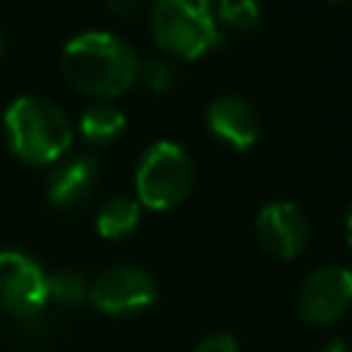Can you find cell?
Instances as JSON below:
<instances>
[{
	"mask_svg": "<svg viewBox=\"0 0 352 352\" xmlns=\"http://www.w3.org/2000/svg\"><path fill=\"white\" fill-rule=\"evenodd\" d=\"M60 69L74 91L96 99H113L132 88L140 60L121 36L110 30H82L66 41Z\"/></svg>",
	"mask_w": 352,
	"mask_h": 352,
	"instance_id": "6da1fadb",
	"label": "cell"
},
{
	"mask_svg": "<svg viewBox=\"0 0 352 352\" xmlns=\"http://www.w3.org/2000/svg\"><path fill=\"white\" fill-rule=\"evenodd\" d=\"M3 132L8 148L30 165L58 162L72 148L74 140L72 121L66 118L60 104L38 94L16 96L6 107Z\"/></svg>",
	"mask_w": 352,
	"mask_h": 352,
	"instance_id": "7a4b0ae2",
	"label": "cell"
},
{
	"mask_svg": "<svg viewBox=\"0 0 352 352\" xmlns=\"http://www.w3.org/2000/svg\"><path fill=\"white\" fill-rule=\"evenodd\" d=\"M151 36L173 58L192 60L214 50L223 36L209 3L198 0H157L148 11Z\"/></svg>",
	"mask_w": 352,
	"mask_h": 352,
	"instance_id": "3957f363",
	"label": "cell"
},
{
	"mask_svg": "<svg viewBox=\"0 0 352 352\" xmlns=\"http://www.w3.org/2000/svg\"><path fill=\"white\" fill-rule=\"evenodd\" d=\"M192 182H195L192 160L173 140L151 143L135 165L138 204L154 212H165L182 204L190 195Z\"/></svg>",
	"mask_w": 352,
	"mask_h": 352,
	"instance_id": "277c9868",
	"label": "cell"
},
{
	"mask_svg": "<svg viewBox=\"0 0 352 352\" xmlns=\"http://www.w3.org/2000/svg\"><path fill=\"white\" fill-rule=\"evenodd\" d=\"M88 300L107 316H132L157 300V280L138 264H113L91 283Z\"/></svg>",
	"mask_w": 352,
	"mask_h": 352,
	"instance_id": "5b68a950",
	"label": "cell"
},
{
	"mask_svg": "<svg viewBox=\"0 0 352 352\" xmlns=\"http://www.w3.org/2000/svg\"><path fill=\"white\" fill-rule=\"evenodd\" d=\"M47 270L25 250H0V305L19 316L33 319L47 305Z\"/></svg>",
	"mask_w": 352,
	"mask_h": 352,
	"instance_id": "8992f818",
	"label": "cell"
},
{
	"mask_svg": "<svg viewBox=\"0 0 352 352\" xmlns=\"http://www.w3.org/2000/svg\"><path fill=\"white\" fill-rule=\"evenodd\" d=\"M352 305V270L341 264H319L314 267L300 292H297V314L308 324H336Z\"/></svg>",
	"mask_w": 352,
	"mask_h": 352,
	"instance_id": "52a82bcc",
	"label": "cell"
},
{
	"mask_svg": "<svg viewBox=\"0 0 352 352\" xmlns=\"http://www.w3.org/2000/svg\"><path fill=\"white\" fill-rule=\"evenodd\" d=\"M256 236L272 258H297L308 245V220L292 201H270L256 214Z\"/></svg>",
	"mask_w": 352,
	"mask_h": 352,
	"instance_id": "ba28073f",
	"label": "cell"
},
{
	"mask_svg": "<svg viewBox=\"0 0 352 352\" xmlns=\"http://www.w3.org/2000/svg\"><path fill=\"white\" fill-rule=\"evenodd\" d=\"M204 121H206V129L220 143H226L228 148H236V151L256 146V140L261 135L258 110L253 107V102H248L245 96H236V94L214 96L206 104Z\"/></svg>",
	"mask_w": 352,
	"mask_h": 352,
	"instance_id": "9c48e42d",
	"label": "cell"
},
{
	"mask_svg": "<svg viewBox=\"0 0 352 352\" xmlns=\"http://www.w3.org/2000/svg\"><path fill=\"white\" fill-rule=\"evenodd\" d=\"M99 176V162L91 154H77L63 162H58L47 176V201L58 209H74L80 206Z\"/></svg>",
	"mask_w": 352,
	"mask_h": 352,
	"instance_id": "30bf717a",
	"label": "cell"
},
{
	"mask_svg": "<svg viewBox=\"0 0 352 352\" xmlns=\"http://www.w3.org/2000/svg\"><path fill=\"white\" fill-rule=\"evenodd\" d=\"M126 126V116L121 107L110 104V102H99L91 104L82 116H80V135L94 143V146H107L113 143Z\"/></svg>",
	"mask_w": 352,
	"mask_h": 352,
	"instance_id": "8fae6325",
	"label": "cell"
},
{
	"mask_svg": "<svg viewBox=\"0 0 352 352\" xmlns=\"http://www.w3.org/2000/svg\"><path fill=\"white\" fill-rule=\"evenodd\" d=\"M140 223V204L126 195L107 198L96 212V231L104 239H121L132 234Z\"/></svg>",
	"mask_w": 352,
	"mask_h": 352,
	"instance_id": "7c38bea8",
	"label": "cell"
},
{
	"mask_svg": "<svg viewBox=\"0 0 352 352\" xmlns=\"http://www.w3.org/2000/svg\"><path fill=\"white\" fill-rule=\"evenodd\" d=\"M88 289H91V283L77 270L63 267V270L47 272V294L60 302H82L88 297Z\"/></svg>",
	"mask_w": 352,
	"mask_h": 352,
	"instance_id": "4fadbf2b",
	"label": "cell"
},
{
	"mask_svg": "<svg viewBox=\"0 0 352 352\" xmlns=\"http://www.w3.org/2000/svg\"><path fill=\"white\" fill-rule=\"evenodd\" d=\"M212 11H214L217 25L226 22L228 28H236V30H250V28H256V22H258V16H261V8H258L256 3H250V0H236V3L223 0V3L212 6Z\"/></svg>",
	"mask_w": 352,
	"mask_h": 352,
	"instance_id": "5bb4252c",
	"label": "cell"
},
{
	"mask_svg": "<svg viewBox=\"0 0 352 352\" xmlns=\"http://www.w3.org/2000/svg\"><path fill=\"white\" fill-rule=\"evenodd\" d=\"M138 80H140L148 91L165 94V91L173 85L176 72H173V66H170L168 60H162V58H146V60L140 63V69H138Z\"/></svg>",
	"mask_w": 352,
	"mask_h": 352,
	"instance_id": "9a60e30c",
	"label": "cell"
},
{
	"mask_svg": "<svg viewBox=\"0 0 352 352\" xmlns=\"http://www.w3.org/2000/svg\"><path fill=\"white\" fill-rule=\"evenodd\" d=\"M192 352H239V346L231 333H212V336L201 338Z\"/></svg>",
	"mask_w": 352,
	"mask_h": 352,
	"instance_id": "2e32d148",
	"label": "cell"
},
{
	"mask_svg": "<svg viewBox=\"0 0 352 352\" xmlns=\"http://www.w3.org/2000/svg\"><path fill=\"white\" fill-rule=\"evenodd\" d=\"M319 352H352V349H349V344H346L344 338H327V341L319 346Z\"/></svg>",
	"mask_w": 352,
	"mask_h": 352,
	"instance_id": "e0dca14e",
	"label": "cell"
},
{
	"mask_svg": "<svg viewBox=\"0 0 352 352\" xmlns=\"http://www.w3.org/2000/svg\"><path fill=\"white\" fill-rule=\"evenodd\" d=\"M344 234H346V245L352 248V206L346 212V220H344Z\"/></svg>",
	"mask_w": 352,
	"mask_h": 352,
	"instance_id": "ac0fdd59",
	"label": "cell"
},
{
	"mask_svg": "<svg viewBox=\"0 0 352 352\" xmlns=\"http://www.w3.org/2000/svg\"><path fill=\"white\" fill-rule=\"evenodd\" d=\"M6 50H8V41H6V36L0 33V55H6Z\"/></svg>",
	"mask_w": 352,
	"mask_h": 352,
	"instance_id": "d6986e66",
	"label": "cell"
}]
</instances>
